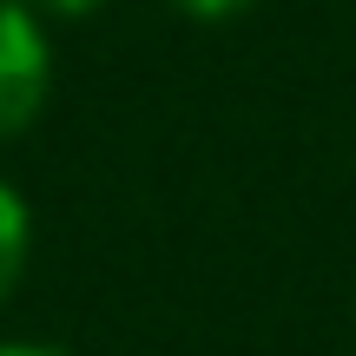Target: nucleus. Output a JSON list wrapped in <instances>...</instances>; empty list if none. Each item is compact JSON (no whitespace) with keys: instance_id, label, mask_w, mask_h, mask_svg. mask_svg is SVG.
Listing matches in <instances>:
<instances>
[{"instance_id":"obj_2","label":"nucleus","mask_w":356,"mask_h":356,"mask_svg":"<svg viewBox=\"0 0 356 356\" xmlns=\"http://www.w3.org/2000/svg\"><path fill=\"white\" fill-rule=\"evenodd\" d=\"M26 244H33L26 204H20L13 185H0V304H7V291L20 284V270H26Z\"/></svg>"},{"instance_id":"obj_3","label":"nucleus","mask_w":356,"mask_h":356,"mask_svg":"<svg viewBox=\"0 0 356 356\" xmlns=\"http://www.w3.org/2000/svg\"><path fill=\"white\" fill-rule=\"evenodd\" d=\"M165 7L191 13V20H231V13H244L251 0H165Z\"/></svg>"},{"instance_id":"obj_1","label":"nucleus","mask_w":356,"mask_h":356,"mask_svg":"<svg viewBox=\"0 0 356 356\" xmlns=\"http://www.w3.org/2000/svg\"><path fill=\"white\" fill-rule=\"evenodd\" d=\"M47 86H53V53L40 33V13L26 0H0V139L40 119Z\"/></svg>"},{"instance_id":"obj_4","label":"nucleus","mask_w":356,"mask_h":356,"mask_svg":"<svg viewBox=\"0 0 356 356\" xmlns=\"http://www.w3.org/2000/svg\"><path fill=\"white\" fill-rule=\"evenodd\" d=\"M33 13H60V20H86V13H99L106 0H26Z\"/></svg>"},{"instance_id":"obj_5","label":"nucleus","mask_w":356,"mask_h":356,"mask_svg":"<svg viewBox=\"0 0 356 356\" xmlns=\"http://www.w3.org/2000/svg\"><path fill=\"white\" fill-rule=\"evenodd\" d=\"M0 356H66V350H53V343H0Z\"/></svg>"}]
</instances>
